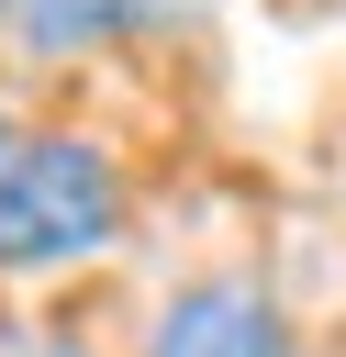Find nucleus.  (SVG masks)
<instances>
[{
  "label": "nucleus",
  "mask_w": 346,
  "mask_h": 357,
  "mask_svg": "<svg viewBox=\"0 0 346 357\" xmlns=\"http://www.w3.org/2000/svg\"><path fill=\"white\" fill-rule=\"evenodd\" d=\"M134 234V178L78 123L0 134V279H78Z\"/></svg>",
  "instance_id": "nucleus-1"
},
{
  "label": "nucleus",
  "mask_w": 346,
  "mask_h": 357,
  "mask_svg": "<svg viewBox=\"0 0 346 357\" xmlns=\"http://www.w3.org/2000/svg\"><path fill=\"white\" fill-rule=\"evenodd\" d=\"M134 357H301V324H290V301L268 279L212 268V279H179L156 301V324H145Z\"/></svg>",
  "instance_id": "nucleus-2"
},
{
  "label": "nucleus",
  "mask_w": 346,
  "mask_h": 357,
  "mask_svg": "<svg viewBox=\"0 0 346 357\" xmlns=\"http://www.w3.org/2000/svg\"><path fill=\"white\" fill-rule=\"evenodd\" d=\"M201 0H22L11 11V33H22V56H100V45H134V33H167V22H190Z\"/></svg>",
  "instance_id": "nucleus-3"
},
{
  "label": "nucleus",
  "mask_w": 346,
  "mask_h": 357,
  "mask_svg": "<svg viewBox=\"0 0 346 357\" xmlns=\"http://www.w3.org/2000/svg\"><path fill=\"white\" fill-rule=\"evenodd\" d=\"M11 11H22V0H0V22H11Z\"/></svg>",
  "instance_id": "nucleus-4"
}]
</instances>
